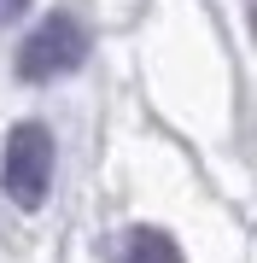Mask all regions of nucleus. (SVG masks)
<instances>
[{
    "label": "nucleus",
    "instance_id": "obj_4",
    "mask_svg": "<svg viewBox=\"0 0 257 263\" xmlns=\"http://www.w3.org/2000/svg\"><path fill=\"white\" fill-rule=\"evenodd\" d=\"M24 12H29V0H0V24H18Z\"/></svg>",
    "mask_w": 257,
    "mask_h": 263
},
{
    "label": "nucleus",
    "instance_id": "obj_1",
    "mask_svg": "<svg viewBox=\"0 0 257 263\" xmlns=\"http://www.w3.org/2000/svg\"><path fill=\"white\" fill-rule=\"evenodd\" d=\"M53 135L47 123H18L6 135V152H0V193L18 211H41L53 193Z\"/></svg>",
    "mask_w": 257,
    "mask_h": 263
},
{
    "label": "nucleus",
    "instance_id": "obj_3",
    "mask_svg": "<svg viewBox=\"0 0 257 263\" xmlns=\"http://www.w3.org/2000/svg\"><path fill=\"white\" fill-rule=\"evenodd\" d=\"M117 263H187L181 257V246L164 234V228H129L123 234V246H117Z\"/></svg>",
    "mask_w": 257,
    "mask_h": 263
},
{
    "label": "nucleus",
    "instance_id": "obj_2",
    "mask_svg": "<svg viewBox=\"0 0 257 263\" xmlns=\"http://www.w3.org/2000/svg\"><path fill=\"white\" fill-rule=\"evenodd\" d=\"M88 59V29L70 18V12H53L24 35L18 47V76L24 82H53V76H70Z\"/></svg>",
    "mask_w": 257,
    "mask_h": 263
}]
</instances>
